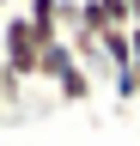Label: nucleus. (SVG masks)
Listing matches in <instances>:
<instances>
[{"label": "nucleus", "instance_id": "obj_3", "mask_svg": "<svg viewBox=\"0 0 140 146\" xmlns=\"http://www.w3.org/2000/svg\"><path fill=\"white\" fill-rule=\"evenodd\" d=\"M98 12L110 18L116 31H134V0H98Z\"/></svg>", "mask_w": 140, "mask_h": 146}, {"label": "nucleus", "instance_id": "obj_1", "mask_svg": "<svg viewBox=\"0 0 140 146\" xmlns=\"http://www.w3.org/2000/svg\"><path fill=\"white\" fill-rule=\"evenodd\" d=\"M43 49H49V36L25 12H6V25H0V67L31 85V79H43Z\"/></svg>", "mask_w": 140, "mask_h": 146}, {"label": "nucleus", "instance_id": "obj_2", "mask_svg": "<svg viewBox=\"0 0 140 146\" xmlns=\"http://www.w3.org/2000/svg\"><path fill=\"white\" fill-rule=\"evenodd\" d=\"M55 98H61V104H85V98H92V73L73 61V67H67L61 79H55Z\"/></svg>", "mask_w": 140, "mask_h": 146}, {"label": "nucleus", "instance_id": "obj_4", "mask_svg": "<svg viewBox=\"0 0 140 146\" xmlns=\"http://www.w3.org/2000/svg\"><path fill=\"white\" fill-rule=\"evenodd\" d=\"M0 12H12V0H0Z\"/></svg>", "mask_w": 140, "mask_h": 146}]
</instances>
